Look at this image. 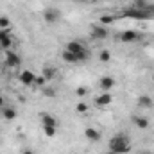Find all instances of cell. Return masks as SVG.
<instances>
[{"label":"cell","instance_id":"6da1fadb","mask_svg":"<svg viewBox=\"0 0 154 154\" xmlns=\"http://www.w3.org/2000/svg\"><path fill=\"white\" fill-rule=\"evenodd\" d=\"M109 151L115 154H127L131 151V142L125 134H116L109 140Z\"/></svg>","mask_w":154,"mask_h":154},{"label":"cell","instance_id":"7a4b0ae2","mask_svg":"<svg viewBox=\"0 0 154 154\" xmlns=\"http://www.w3.org/2000/svg\"><path fill=\"white\" fill-rule=\"evenodd\" d=\"M151 5L149 7H145V9H140V7H131V9H127L125 11V14L127 16H131V18H136V20H140V18H147V16H151Z\"/></svg>","mask_w":154,"mask_h":154},{"label":"cell","instance_id":"3957f363","mask_svg":"<svg viewBox=\"0 0 154 154\" xmlns=\"http://www.w3.org/2000/svg\"><path fill=\"white\" fill-rule=\"evenodd\" d=\"M88 57H90V52H86V54H72V52H68V50L63 52V59L68 61V63H82V61H86Z\"/></svg>","mask_w":154,"mask_h":154},{"label":"cell","instance_id":"277c9868","mask_svg":"<svg viewBox=\"0 0 154 154\" xmlns=\"http://www.w3.org/2000/svg\"><path fill=\"white\" fill-rule=\"evenodd\" d=\"M43 18H45V22H48V23H56V22L61 18V13H59V9H56V7H48V9L43 13Z\"/></svg>","mask_w":154,"mask_h":154},{"label":"cell","instance_id":"5b68a950","mask_svg":"<svg viewBox=\"0 0 154 154\" xmlns=\"http://www.w3.org/2000/svg\"><path fill=\"white\" fill-rule=\"evenodd\" d=\"M111 100H113L111 93H109V91H102V93L95 99V106H97V108H108V106L111 104Z\"/></svg>","mask_w":154,"mask_h":154},{"label":"cell","instance_id":"8992f818","mask_svg":"<svg viewBox=\"0 0 154 154\" xmlns=\"http://www.w3.org/2000/svg\"><path fill=\"white\" fill-rule=\"evenodd\" d=\"M65 50H68V52H72V54H86L88 52V48L81 43V41H70V43H66V48Z\"/></svg>","mask_w":154,"mask_h":154},{"label":"cell","instance_id":"52a82bcc","mask_svg":"<svg viewBox=\"0 0 154 154\" xmlns=\"http://www.w3.org/2000/svg\"><path fill=\"white\" fill-rule=\"evenodd\" d=\"M13 39H11V31L9 29H2L0 31V47L2 48H11Z\"/></svg>","mask_w":154,"mask_h":154},{"label":"cell","instance_id":"ba28073f","mask_svg":"<svg viewBox=\"0 0 154 154\" xmlns=\"http://www.w3.org/2000/svg\"><path fill=\"white\" fill-rule=\"evenodd\" d=\"M120 39L124 43H134V41L140 39V32H136V31H124L120 34Z\"/></svg>","mask_w":154,"mask_h":154},{"label":"cell","instance_id":"9c48e42d","mask_svg":"<svg viewBox=\"0 0 154 154\" xmlns=\"http://www.w3.org/2000/svg\"><path fill=\"white\" fill-rule=\"evenodd\" d=\"M20 63H22V57H20L18 54H14V52H11V50L5 52V65H7V66H18Z\"/></svg>","mask_w":154,"mask_h":154},{"label":"cell","instance_id":"30bf717a","mask_svg":"<svg viewBox=\"0 0 154 154\" xmlns=\"http://www.w3.org/2000/svg\"><path fill=\"white\" fill-rule=\"evenodd\" d=\"M99 86H100V90H102V91H109V90L115 86V79H113V77H109V75L100 77V81H99Z\"/></svg>","mask_w":154,"mask_h":154},{"label":"cell","instance_id":"8fae6325","mask_svg":"<svg viewBox=\"0 0 154 154\" xmlns=\"http://www.w3.org/2000/svg\"><path fill=\"white\" fill-rule=\"evenodd\" d=\"M20 81H22L25 86H31V84H34V81H36V75H34L31 70H23V72L20 74Z\"/></svg>","mask_w":154,"mask_h":154},{"label":"cell","instance_id":"7c38bea8","mask_svg":"<svg viewBox=\"0 0 154 154\" xmlns=\"http://www.w3.org/2000/svg\"><path fill=\"white\" fill-rule=\"evenodd\" d=\"M91 36L97 39H106L108 38V29L106 27H93L91 29Z\"/></svg>","mask_w":154,"mask_h":154},{"label":"cell","instance_id":"4fadbf2b","mask_svg":"<svg viewBox=\"0 0 154 154\" xmlns=\"http://www.w3.org/2000/svg\"><path fill=\"white\" fill-rule=\"evenodd\" d=\"M84 136L88 138V140H91V142H99L102 136H100V133L97 131V129H93V127H88L86 131H84Z\"/></svg>","mask_w":154,"mask_h":154},{"label":"cell","instance_id":"5bb4252c","mask_svg":"<svg viewBox=\"0 0 154 154\" xmlns=\"http://www.w3.org/2000/svg\"><path fill=\"white\" fill-rule=\"evenodd\" d=\"M138 106L140 108H152L154 106V100L149 97V95H142V97H138Z\"/></svg>","mask_w":154,"mask_h":154},{"label":"cell","instance_id":"9a60e30c","mask_svg":"<svg viewBox=\"0 0 154 154\" xmlns=\"http://www.w3.org/2000/svg\"><path fill=\"white\" fill-rule=\"evenodd\" d=\"M2 115H4V118H5V120H9V122H11V120H14V118H16V115H18V113H16V109H14V108L4 106V109H2Z\"/></svg>","mask_w":154,"mask_h":154},{"label":"cell","instance_id":"2e32d148","mask_svg":"<svg viewBox=\"0 0 154 154\" xmlns=\"http://www.w3.org/2000/svg\"><path fill=\"white\" fill-rule=\"evenodd\" d=\"M133 124L140 129H147L149 127V120L145 116H133Z\"/></svg>","mask_w":154,"mask_h":154},{"label":"cell","instance_id":"e0dca14e","mask_svg":"<svg viewBox=\"0 0 154 154\" xmlns=\"http://www.w3.org/2000/svg\"><path fill=\"white\" fill-rule=\"evenodd\" d=\"M41 122H43V125H57V120H56V116L52 115H41Z\"/></svg>","mask_w":154,"mask_h":154},{"label":"cell","instance_id":"ac0fdd59","mask_svg":"<svg viewBox=\"0 0 154 154\" xmlns=\"http://www.w3.org/2000/svg\"><path fill=\"white\" fill-rule=\"evenodd\" d=\"M41 75L45 77L47 81H50V79H54V77H56V68H52V66H45Z\"/></svg>","mask_w":154,"mask_h":154},{"label":"cell","instance_id":"d6986e66","mask_svg":"<svg viewBox=\"0 0 154 154\" xmlns=\"http://www.w3.org/2000/svg\"><path fill=\"white\" fill-rule=\"evenodd\" d=\"M99 59H100L102 63H108V61L111 59V54H109V50H100V54H99Z\"/></svg>","mask_w":154,"mask_h":154},{"label":"cell","instance_id":"ffe728a7","mask_svg":"<svg viewBox=\"0 0 154 154\" xmlns=\"http://www.w3.org/2000/svg\"><path fill=\"white\" fill-rule=\"evenodd\" d=\"M43 131H45V134H47L48 138L56 136V127H54V125H43Z\"/></svg>","mask_w":154,"mask_h":154},{"label":"cell","instance_id":"44dd1931","mask_svg":"<svg viewBox=\"0 0 154 154\" xmlns=\"http://www.w3.org/2000/svg\"><path fill=\"white\" fill-rule=\"evenodd\" d=\"M11 27V20L7 16H0V29H9Z\"/></svg>","mask_w":154,"mask_h":154},{"label":"cell","instance_id":"7402d4cb","mask_svg":"<svg viewBox=\"0 0 154 154\" xmlns=\"http://www.w3.org/2000/svg\"><path fill=\"white\" fill-rule=\"evenodd\" d=\"M75 109H77V113H86L88 111V104H84V102H79L75 106Z\"/></svg>","mask_w":154,"mask_h":154},{"label":"cell","instance_id":"603a6c76","mask_svg":"<svg viewBox=\"0 0 154 154\" xmlns=\"http://www.w3.org/2000/svg\"><path fill=\"white\" fill-rule=\"evenodd\" d=\"M75 93H77V95H79V97H84V95L88 93V90H86L84 86H79V88H77V90H75Z\"/></svg>","mask_w":154,"mask_h":154},{"label":"cell","instance_id":"cb8c5ba5","mask_svg":"<svg viewBox=\"0 0 154 154\" xmlns=\"http://www.w3.org/2000/svg\"><path fill=\"white\" fill-rule=\"evenodd\" d=\"M111 22H113V16H102V18H100V23H102V25H108V23H111Z\"/></svg>","mask_w":154,"mask_h":154},{"label":"cell","instance_id":"d4e9b609","mask_svg":"<svg viewBox=\"0 0 154 154\" xmlns=\"http://www.w3.org/2000/svg\"><path fill=\"white\" fill-rule=\"evenodd\" d=\"M45 82H47V79H45L43 75H38L36 77V81H34V84H38V86H43Z\"/></svg>","mask_w":154,"mask_h":154},{"label":"cell","instance_id":"484cf974","mask_svg":"<svg viewBox=\"0 0 154 154\" xmlns=\"http://www.w3.org/2000/svg\"><path fill=\"white\" fill-rule=\"evenodd\" d=\"M43 95H47V97H54L56 93H54V90H52V88H47V90L43 91Z\"/></svg>","mask_w":154,"mask_h":154},{"label":"cell","instance_id":"4316f807","mask_svg":"<svg viewBox=\"0 0 154 154\" xmlns=\"http://www.w3.org/2000/svg\"><path fill=\"white\" fill-rule=\"evenodd\" d=\"M22 154H34V151H31V149H23Z\"/></svg>","mask_w":154,"mask_h":154},{"label":"cell","instance_id":"83f0119b","mask_svg":"<svg viewBox=\"0 0 154 154\" xmlns=\"http://www.w3.org/2000/svg\"><path fill=\"white\" fill-rule=\"evenodd\" d=\"M5 106V100H4V97H0V108H4Z\"/></svg>","mask_w":154,"mask_h":154},{"label":"cell","instance_id":"f1b7e54d","mask_svg":"<svg viewBox=\"0 0 154 154\" xmlns=\"http://www.w3.org/2000/svg\"><path fill=\"white\" fill-rule=\"evenodd\" d=\"M108 154H115V152H111V151H109V152H108Z\"/></svg>","mask_w":154,"mask_h":154},{"label":"cell","instance_id":"f546056e","mask_svg":"<svg viewBox=\"0 0 154 154\" xmlns=\"http://www.w3.org/2000/svg\"><path fill=\"white\" fill-rule=\"evenodd\" d=\"M142 154H149V152H142Z\"/></svg>","mask_w":154,"mask_h":154}]
</instances>
